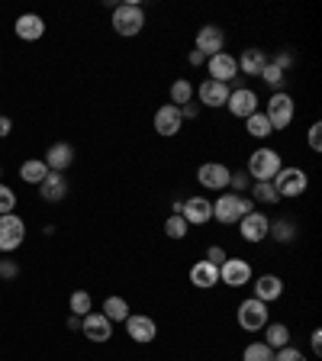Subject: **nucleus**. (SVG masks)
<instances>
[{
  "instance_id": "obj_1",
  "label": "nucleus",
  "mask_w": 322,
  "mask_h": 361,
  "mask_svg": "<svg viewBox=\"0 0 322 361\" xmlns=\"http://www.w3.org/2000/svg\"><path fill=\"white\" fill-rule=\"evenodd\" d=\"M252 213V200H248L245 194H219V200L213 203V219L223 226H233L239 223L242 216H248Z\"/></svg>"
},
{
  "instance_id": "obj_2",
  "label": "nucleus",
  "mask_w": 322,
  "mask_h": 361,
  "mask_svg": "<svg viewBox=\"0 0 322 361\" xmlns=\"http://www.w3.org/2000/svg\"><path fill=\"white\" fill-rule=\"evenodd\" d=\"M145 26V10L139 4H120L113 7V32L116 36H139Z\"/></svg>"
},
{
  "instance_id": "obj_3",
  "label": "nucleus",
  "mask_w": 322,
  "mask_h": 361,
  "mask_svg": "<svg viewBox=\"0 0 322 361\" xmlns=\"http://www.w3.org/2000/svg\"><path fill=\"white\" fill-rule=\"evenodd\" d=\"M280 155L274 149H255L252 152V158H248V168L245 174L255 180H274V174L280 171Z\"/></svg>"
},
{
  "instance_id": "obj_4",
  "label": "nucleus",
  "mask_w": 322,
  "mask_h": 361,
  "mask_svg": "<svg viewBox=\"0 0 322 361\" xmlns=\"http://www.w3.org/2000/svg\"><path fill=\"white\" fill-rule=\"evenodd\" d=\"M274 190H278V197H300V194H306V188H309V178H306V171L303 168H280L278 174H274Z\"/></svg>"
},
{
  "instance_id": "obj_5",
  "label": "nucleus",
  "mask_w": 322,
  "mask_h": 361,
  "mask_svg": "<svg viewBox=\"0 0 322 361\" xmlns=\"http://www.w3.org/2000/svg\"><path fill=\"white\" fill-rule=\"evenodd\" d=\"M293 97L287 94V90H278V94H271V100H268V123H271V129L274 133H280V129H287L293 123Z\"/></svg>"
},
{
  "instance_id": "obj_6",
  "label": "nucleus",
  "mask_w": 322,
  "mask_h": 361,
  "mask_svg": "<svg viewBox=\"0 0 322 361\" xmlns=\"http://www.w3.org/2000/svg\"><path fill=\"white\" fill-rule=\"evenodd\" d=\"M268 303L255 300V297H248V300L239 303V326L245 332H261L268 326Z\"/></svg>"
},
{
  "instance_id": "obj_7",
  "label": "nucleus",
  "mask_w": 322,
  "mask_h": 361,
  "mask_svg": "<svg viewBox=\"0 0 322 361\" xmlns=\"http://www.w3.org/2000/svg\"><path fill=\"white\" fill-rule=\"evenodd\" d=\"M26 239V223L16 213L0 216V252H16Z\"/></svg>"
},
{
  "instance_id": "obj_8",
  "label": "nucleus",
  "mask_w": 322,
  "mask_h": 361,
  "mask_svg": "<svg viewBox=\"0 0 322 361\" xmlns=\"http://www.w3.org/2000/svg\"><path fill=\"white\" fill-rule=\"evenodd\" d=\"M219 284L225 287H245L252 284V264L245 258H225L219 264Z\"/></svg>"
},
{
  "instance_id": "obj_9",
  "label": "nucleus",
  "mask_w": 322,
  "mask_h": 361,
  "mask_svg": "<svg viewBox=\"0 0 322 361\" xmlns=\"http://www.w3.org/2000/svg\"><path fill=\"white\" fill-rule=\"evenodd\" d=\"M126 336L132 338V342H139V345H149V342H155L158 326H155V319H151L149 313H129Z\"/></svg>"
},
{
  "instance_id": "obj_10",
  "label": "nucleus",
  "mask_w": 322,
  "mask_h": 361,
  "mask_svg": "<svg viewBox=\"0 0 322 361\" xmlns=\"http://www.w3.org/2000/svg\"><path fill=\"white\" fill-rule=\"evenodd\" d=\"M225 106H229V113H233V116H239V120H248L252 113H258V94L252 87H235V90H229V100H225Z\"/></svg>"
},
{
  "instance_id": "obj_11",
  "label": "nucleus",
  "mask_w": 322,
  "mask_h": 361,
  "mask_svg": "<svg viewBox=\"0 0 322 361\" xmlns=\"http://www.w3.org/2000/svg\"><path fill=\"white\" fill-rule=\"evenodd\" d=\"M229 178H233V171L225 165H219V161H206V165L197 168V180L206 190H225L229 188Z\"/></svg>"
},
{
  "instance_id": "obj_12",
  "label": "nucleus",
  "mask_w": 322,
  "mask_h": 361,
  "mask_svg": "<svg viewBox=\"0 0 322 361\" xmlns=\"http://www.w3.org/2000/svg\"><path fill=\"white\" fill-rule=\"evenodd\" d=\"M81 332L90 338V342H97V345H104V342H110V336H113V323L106 319L104 313H94L90 310L87 316H81Z\"/></svg>"
},
{
  "instance_id": "obj_13",
  "label": "nucleus",
  "mask_w": 322,
  "mask_h": 361,
  "mask_svg": "<svg viewBox=\"0 0 322 361\" xmlns=\"http://www.w3.org/2000/svg\"><path fill=\"white\" fill-rule=\"evenodd\" d=\"M268 229H271V219L264 216V213H258V210H252L248 216H242V219H239V233H242V239L252 242V245H258V242L268 239Z\"/></svg>"
},
{
  "instance_id": "obj_14",
  "label": "nucleus",
  "mask_w": 322,
  "mask_h": 361,
  "mask_svg": "<svg viewBox=\"0 0 322 361\" xmlns=\"http://www.w3.org/2000/svg\"><path fill=\"white\" fill-rule=\"evenodd\" d=\"M223 49H225V32L219 30V26H213V23L200 26V32H197V52H200L203 59H213V55H219Z\"/></svg>"
},
{
  "instance_id": "obj_15",
  "label": "nucleus",
  "mask_w": 322,
  "mask_h": 361,
  "mask_svg": "<svg viewBox=\"0 0 322 361\" xmlns=\"http://www.w3.org/2000/svg\"><path fill=\"white\" fill-rule=\"evenodd\" d=\"M206 68H210V81H219V84H233L239 78V61L229 52H219L213 59H206Z\"/></svg>"
},
{
  "instance_id": "obj_16",
  "label": "nucleus",
  "mask_w": 322,
  "mask_h": 361,
  "mask_svg": "<svg viewBox=\"0 0 322 361\" xmlns=\"http://www.w3.org/2000/svg\"><path fill=\"white\" fill-rule=\"evenodd\" d=\"M180 126H184V116H180V110L174 104H165L155 110V133L158 135L171 139V135L180 133Z\"/></svg>"
},
{
  "instance_id": "obj_17",
  "label": "nucleus",
  "mask_w": 322,
  "mask_h": 361,
  "mask_svg": "<svg viewBox=\"0 0 322 361\" xmlns=\"http://www.w3.org/2000/svg\"><path fill=\"white\" fill-rule=\"evenodd\" d=\"M180 216L187 219V226H203L213 219V203L206 200V197H190V200H184V207H180Z\"/></svg>"
},
{
  "instance_id": "obj_18",
  "label": "nucleus",
  "mask_w": 322,
  "mask_h": 361,
  "mask_svg": "<svg viewBox=\"0 0 322 361\" xmlns=\"http://www.w3.org/2000/svg\"><path fill=\"white\" fill-rule=\"evenodd\" d=\"M39 194H42L45 203H61L68 197V180L61 171H49L45 174V180L39 184Z\"/></svg>"
},
{
  "instance_id": "obj_19",
  "label": "nucleus",
  "mask_w": 322,
  "mask_h": 361,
  "mask_svg": "<svg viewBox=\"0 0 322 361\" xmlns=\"http://www.w3.org/2000/svg\"><path fill=\"white\" fill-rule=\"evenodd\" d=\"M71 161H75L71 142H55V145H49V152H45V168H49V171L65 174V168H71Z\"/></svg>"
},
{
  "instance_id": "obj_20",
  "label": "nucleus",
  "mask_w": 322,
  "mask_h": 361,
  "mask_svg": "<svg viewBox=\"0 0 322 361\" xmlns=\"http://www.w3.org/2000/svg\"><path fill=\"white\" fill-rule=\"evenodd\" d=\"M252 287H255V300H261V303H274L284 293V281L278 274H261V278H255Z\"/></svg>"
},
{
  "instance_id": "obj_21",
  "label": "nucleus",
  "mask_w": 322,
  "mask_h": 361,
  "mask_svg": "<svg viewBox=\"0 0 322 361\" xmlns=\"http://www.w3.org/2000/svg\"><path fill=\"white\" fill-rule=\"evenodd\" d=\"M16 36L23 39V42H36V39H42L45 36V20L42 16H36V13H23V16H16Z\"/></svg>"
},
{
  "instance_id": "obj_22",
  "label": "nucleus",
  "mask_w": 322,
  "mask_h": 361,
  "mask_svg": "<svg viewBox=\"0 0 322 361\" xmlns=\"http://www.w3.org/2000/svg\"><path fill=\"white\" fill-rule=\"evenodd\" d=\"M229 84H219V81H203L200 84V104L203 106H225V100H229Z\"/></svg>"
},
{
  "instance_id": "obj_23",
  "label": "nucleus",
  "mask_w": 322,
  "mask_h": 361,
  "mask_svg": "<svg viewBox=\"0 0 322 361\" xmlns=\"http://www.w3.org/2000/svg\"><path fill=\"white\" fill-rule=\"evenodd\" d=\"M190 284L200 287V290H210V287L219 284V268L210 262H197L194 268H190Z\"/></svg>"
},
{
  "instance_id": "obj_24",
  "label": "nucleus",
  "mask_w": 322,
  "mask_h": 361,
  "mask_svg": "<svg viewBox=\"0 0 322 361\" xmlns=\"http://www.w3.org/2000/svg\"><path fill=\"white\" fill-rule=\"evenodd\" d=\"M235 61H239V71H245L248 78H258L264 71V65H268V55L261 49H245L242 59H235Z\"/></svg>"
},
{
  "instance_id": "obj_25",
  "label": "nucleus",
  "mask_w": 322,
  "mask_h": 361,
  "mask_svg": "<svg viewBox=\"0 0 322 361\" xmlns=\"http://www.w3.org/2000/svg\"><path fill=\"white\" fill-rule=\"evenodd\" d=\"M264 332H268V336H264V345H271L274 352L284 348V345H290V326L287 323H268Z\"/></svg>"
},
{
  "instance_id": "obj_26",
  "label": "nucleus",
  "mask_w": 322,
  "mask_h": 361,
  "mask_svg": "<svg viewBox=\"0 0 322 361\" xmlns=\"http://www.w3.org/2000/svg\"><path fill=\"white\" fill-rule=\"evenodd\" d=\"M45 174H49V168H45V161L42 158H30V161H23L20 165V178L26 180V184H42L45 180Z\"/></svg>"
},
{
  "instance_id": "obj_27",
  "label": "nucleus",
  "mask_w": 322,
  "mask_h": 361,
  "mask_svg": "<svg viewBox=\"0 0 322 361\" xmlns=\"http://www.w3.org/2000/svg\"><path fill=\"white\" fill-rule=\"evenodd\" d=\"M100 313H104L110 323H126V319H129V303L123 300V297H106Z\"/></svg>"
},
{
  "instance_id": "obj_28",
  "label": "nucleus",
  "mask_w": 322,
  "mask_h": 361,
  "mask_svg": "<svg viewBox=\"0 0 322 361\" xmlns=\"http://www.w3.org/2000/svg\"><path fill=\"white\" fill-rule=\"evenodd\" d=\"M268 235H274V242H280V245H290V242L297 239V223H293V219H274Z\"/></svg>"
},
{
  "instance_id": "obj_29",
  "label": "nucleus",
  "mask_w": 322,
  "mask_h": 361,
  "mask_svg": "<svg viewBox=\"0 0 322 361\" xmlns=\"http://www.w3.org/2000/svg\"><path fill=\"white\" fill-rule=\"evenodd\" d=\"M248 190H252V200L261 203V207H274V203L280 200L278 190H274V184H271V180H255V184H252Z\"/></svg>"
},
{
  "instance_id": "obj_30",
  "label": "nucleus",
  "mask_w": 322,
  "mask_h": 361,
  "mask_svg": "<svg viewBox=\"0 0 322 361\" xmlns=\"http://www.w3.org/2000/svg\"><path fill=\"white\" fill-rule=\"evenodd\" d=\"M194 100V84L187 81V78H178V81L171 84V104L174 106H184Z\"/></svg>"
},
{
  "instance_id": "obj_31",
  "label": "nucleus",
  "mask_w": 322,
  "mask_h": 361,
  "mask_svg": "<svg viewBox=\"0 0 322 361\" xmlns=\"http://www.w3.org/2000/svg\"><path fill=\"white\" fill-rule=\"evenodd\" d=\"M245 129H248V135H255V139H268V135L274 133L264 113H252V116L245 120Z\"/></svg>"
},
{
  "instance_id": "obj_32",
  "label": "nucleus",
  "mask_w": 322,
  "mask_h": 361,
  "mask_svg": "<svg viewBox=\"0 0 322 361\" xmlns=\"http://www.w3.org/2000/svg\"><path fill=\"white\" fill-rule=\"evenodd\" d=\"M242 361H274V348L264 345V342H252L242 352Z\"/></svg>"
},
{
  "instance_id": "obj_33",
  "label": "nucleus",
  "mask_w": 322,
  "mask_h": 361,
  "mask_svg": "<svg viewBox=\"0 0 322 361\" xmlns=\"http://www.w3.org/2000/svg\"><path fill=\"white\" fill-rule=\"evenodd\" d=\"M68 310L75 316H87L90 310H94V303H90V293L87 290H75L71 297H68Z\"/></svg>"
},
{
  "instance_id": "obj_34",
  "label": "nucleus",
  "mask_w": 322,
  "mask_h": 361,
  "mask_svg": "<svg viewBox=\"0 0 322 361\" xmlns=\"http://www.w3.org/2000/svg\"><path fill=\"white\" fill-rule=\"evenodd\" d=\"M187 219L180 216V213H171V216L165 219V235L168 239H184V235H187Z\"/></svg>"
},
{
  "instance_id": "obj_35",
  "label": "nucleus",
  "mask_w": 322,
  "mask_h": 361,
  "mask_svg": "<svg viewBox=\"0 0 322 361\" xmlns=\"http://www.w3.org/2000/svg\"><path fill=\"white\" fill-rule=\"evenodd\" d=\"M258 78H261V81L268 84V87L274 90V94H278V90L284 87V81H287V78H284V71H280L278 65H271V61H268V65H264V71H261V75H258Z\"/></svg>"
},
{
  "instance_id": "obj_36",
  "label": "nucleus",
  "mask_w": 322,
  "mask_h": 361,
  "mask_svg": "<svg viewBox=\"0 0 322 361\" xmlns=\"http://www.w3.org/2000/svg\"><path fill=\"white\" fill-rule=\"evenodd\" d=\"M13 207H16V194L7 188V184H0V216L13 213Z\"/></svg>"
},
{
  "instance_id": "obj_37",
  "label": "nucleus",
  "mask_w": 322,
  "mask_h": 361,
  "mask_svg": "<svg viewBox=\"0 0 322 361\" xmlns=\"http://www.w3.org/2000/svg\"><path fill=\"white\" fill-rule=\"evenodd\" d=\"M274 361H306V355L300 352V348H293V345H284L274 352Z\"/></svg>"
},
{
  "instance_id": "obj_38",
  "label": "nucleus",
  "mask_w": 322,
  "mask_h": 361,
  "mask_svg": "<svg viewBox=\"0 0 322 361\" xmlns=\"http://www.w3.org/2000/svg\"><path fill=\"white\" fill-rule=\"evenodd\" d=\"M229 188H233V194H242V190L252 188V178H248L245 171H239V174H233V178H229Z\"/></svg>"
},
{
  "instance_id": "obj_39",
  "label": "nucleus",
  "mask_w": 322,
  "mask_h": 361,
  "mask_svg": "<svg viewBox=\"0 0 322 361\" xmlns=\"http://www.w3.org/2000/svg\"><path fill=\"white\" fill-rule=\"evenodd\" d=\"M225 258H229V255H225L223 245H210V248H206V258H203V262H210V264H216V268H219Z\"/></svg>"
},
{
  "instance_id": "obj_40",
  "label": "nucleus",
  "mask_w": 322,
  "mask_h": 361,
  "mask_svg": "<svg viewBox=\"0 0 322 361\" xmlns=\"http://www.w3.org/2000/svg\"><path fill=\"white\" fill-rule=\"evenodd\" d=\"M309 149L322 152V123H313V126H309Z\"/></svg>"
},
{
  "instance_id": "obj_41",
  "label": "nucleus",
  "mask_w": 322,
  "mask_h": 361,
  "mask_svg": "<svg viewBox=\"0 0 322 361\" xmlns=\"http://www.w3.org/2000/svg\"><path fill=\"white\" fill-rule=\"evenodd\" d=\"M16 274H20V264H16V262H4V258H0V278L13 281Z\"/></svg>"
},
{
  "instance_id": "obj_42",
  "label": "nucleus",
  "mask_w": 322,
  "mask_h": 361,
  "mask_svg": "<svg viewBox=\"0 0 322 361\" xmlns=\"http://www.w3.org/2000/svg\"><path fill=\"white\" fill-rule=\"evenodd\" d=\"M180 110V116H184V120H197V116H200V106L194 104V100H190V104H184V106H178Z\"/></svg>"
},
{
  "instance_id": "obj_43",
  "label": "nucleus",
  "mask_w": 322,
  "mask_h": 361,
  "mask_svg": "<svg viewBox=\"0 0 322 361\" xmlns=\"http://www.w3.org/2000/svg\"><path fill=\"white\" fill-rule=\"evenodd\" d=\"M271 65H278V68H280V71H287V68H290V65H293V55H290V52H278V59L271 61Z\"/></svg>"
},
{
  "instance_id": "obj_44",
  "label": "nucleus",
  "mask_w": 322,
  "mask_h": 361,
  "mask_svg": "<svg viewBox=\"0 0 322 361\" xmlns=\"http://www.w3.org/2000/svg\"><path fill=\"white\" fill-rule=\"evenodd\" d=\"M309 345H313V355H322V329H313V336H309Z\"/></svg>"
},
{
  "instance_id": "obj_45",
  "label": "nucleus",
  "mask_w": 322,
  "mask_h": 361,
  "mask_svg": "<svg viewBox=\"0 0 322 361\" xmlns=\"http://www.w3.org/2000/svg\"><path fill=\"white\" fill-rule=\"evenodd\" d=\"M10 129H13L10 116H0V139H4V135H10Z\"/></svg>"
},
{
  "instance_id": "obj_46",
  "label": "nucleus",
  "mask_w": 322,
  "mask_h": 361,
  "mask_svg": "<svg viewBox=\"0 0 322 361\" xmlns=\"http://www.w3.org/2000/svg\"><path fill=\"white\" fill-rule=\"evenodd\" d=\"M187 61H190V65L197 68V65H203V61H206V59H203V55H200V52H197V49H194V52L187 55Z\"/></svg>"
},
{
  "instance_id": "obj_47",
  "label": "nucleus",
  "mask_w": 322,
  "mask_h": 361,
  "mask_svg": "<svg viewBox=\"0 0 322 361\" xmlns=\"http://www.w3.org/2000/svg\"><path fill=\"white\" fill-rule=\"evenodd\" d=\"M68 329H81V316H75V313L68 316Z\"/></svg>"
},
{
  "instance_id": "obj_48",
  "label": "nucleus",
  "mask_w": 322,
  "mask_h": 361,
  "mask_svg": "<svg viewBox=\"0 0 322 361\" xmlns=\"http://www.w3.org/2000/svg\"><path fill=\"white\" fill-rule=\"evenodd\" d=\"M0 174H4V171H0Z\"/></svg>"
}]
</instances>
